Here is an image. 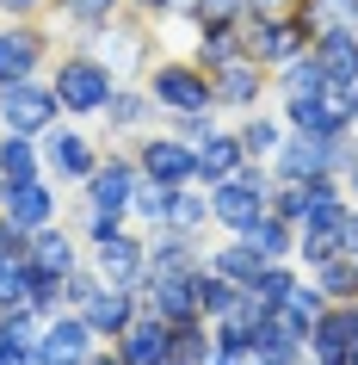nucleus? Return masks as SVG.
Masks as SVG:
<instances>
[{
  "mask_svg": "<svg viewBox=\"0 0 358 365\" xmlns=\"http://www.w3.org/2000/svg\"><path fill=\"white\" fill-rule=\"evenodd\" d=\"M50 87H56V99H62L68 118H99L105 106H112V93H117V75L93 56V50H75V56L56 62Z\"/></svg>",
  "mask_w": 358,
  "mask_h": 365,
  "instance_id": "obj_1",
  "label": "nucleus"
},
{
  "mask_svg": "<svg viewBox=\"0 0 358 365\" xmlns=\"http://www.w3.org/2000/svg\"><path fill=\"white\" fill-rule=\"evenodd\" d=\"M241 38H247V56L260 62L265 75H278L284 62H297L302 50L315 43V31H309V19H302V13H284V6H278V13H260Z\"/></svg>",
  "mask_w": 358,
  "mask_h": 365,
  "instance_id": "obj_2",
  "label": "nucleus"
},
{
  "mask_svg": "<svg viewBox=\"0 0 358 365\" xmlns=\"http://www.w3.org/2000/svg\"><path fill=\"white\" fill-rule=\"evenodd\" d=\"M284 124L302 130V136H346L358 124V93L346 81H327L309 99H284Z\"/></svg>",
  "mask_w": 358,
  "mask_h": 365,
  "instance_id": "obj_3",
  "label": "nucleus"
},
{
  "mask_svg": "<svg viewBox=\"0 0 358 365\" xmlns=\"http://www.w3.org/2000/svg\"><path fill=\"white\" fill-rule=\"evenodd\" d=\"M149 99L161 106L167 118H198V112H216V87H210V68L198 62H161L149 75Z\"/></svg>",
  "mask_w": 358,
  "mask_h": 365,
  "instance_id": "obj_4",
  "label": "nucleus"
},
{
  "mask_svg": "<svg viewBox=\"0 0 358 365\" xmlns=\"http://www.w3.org/2000/svg\"><path fill=\"white\" fill-rule=\"evenodd\" d=\"M62 118V99L50 81H13V87H0V130L13 136H43L50 124Z\"/></svg>",
  "mask_w": 358,
  "mask_h": 365,
  "instance_id": "obj_5",
  "label": "nucleus"
},
{
  "mask_svg": "<svg viewBox=\"0 0 358 365\" xmlns=\"http://www.w3.org/2000/svg\"><path fill=\"white\" fill-rule=\"evenodd\" d=\"M198 272L204 267H191V272H154L142 279V309H154L161 322H204V304H198Z\"/></svg>",
  "mask_w": 358,
  "mask_h": 365,
  "instance_id": "obj_6",
  "label": "nucleus"
},
{
  "mask_svg": "<svg viewBox=\"0 0 358 365\" xmlns=\"http://www.w3.org/2000/svg\"><path fill=\"white\" fill-rule=\"evenodd\" d=\"M38 149H43V173L50 180H68V186H87L99 168V149H93V136L87 130H68V124H50V130L38 136Z\"/></svg>",
  "mask_w": 358,
  "mask_h": 365,
  "instance_id": "obj_7",
  "label": "nucleus"
},
{
  "mask_svg": "<svg viewBox=\"0 0 358 365\" xmlns=\"http://www.w3.org/2000/svg\"><path fill=\"white\" fill-rule=\"evenodd\" d=\"M75 309H80V322L93 328L99 341H117V334L142 316V291H136V285H105V279H99Z\"/></svg>",
  "mask_w": 358,
  "mask_h": 365,
  "instance_id": "obj_8",
  "label": "nucleus"
},
{
  "mask_svg": "<svg viewBox=\"0 0 358 365\" xmlns=\"http://www.w3.org/2000/svg\"><path fill=\"white\" fill-rule=\"evenodd\" d=\"M87 260L99 267V279H105V285H136V291H142V279H149V242H142V235H130V230H112L105 242H93V248H87Z\"/></svg>",
  "mask_w": 358,
  "mask_h": 365,
  "instance_id": "obj_9",
  "label": "nucleus"
},
{
  "mask_svg": "<svg viewBox=\"0 0 358 365\" xmlns=\"http://www.w3.org/2000/svg\"><path fill=\"white\" fill-rule=\"evenodd\" d=\"M136 155H99L93 180H87V211H105V217H130V198H136Z\"/></svg>",
  "mask_w": 358,
  "mask_h": 365,
  "instance_id": "obj_10",
  "label": "nucleus"
},
{
  "mask_svg": "<svg viewBox=\"0 0 358 365\" xmlns=\"http://www.w3.org/2000/svg\"><path fill=\"white\" fill-rule=\"evenodd\" d=\"M136 168L142 180H161V186H198V149L186 136H142Z\"/></svg>",
  "mask_w": 358,
  "mask_h": 365,
  "instance_id": "obj_11",
  "label": "nucleus"
},
{
  "mask_svg": "<svg viewBox=\"0 0 358 365\" xmlns=\"http://www.w3.org/2000/svg\"><path fill=\"white\" fill-rule=\"evenodd\" d=\"M50 56V38H43L38 25H0V87H13V81H31Z\"/></svg>",
  "mask_w": 358,
  "mask_h": 365,
  "instance_id": "obj_12",
  "label": "nucleus"
},
{
  "mask_svg": "<svg viewBox=\"0 0 358 365\" xmlns=\"http://www.w3.org/2000/svg\"><path fill=\"white\" fill-rule=\"evenodd\" d=\"M0 217L19 223V230H43V223H56V186H50V173L19 180V186H0Z\"/></svg>",
  "mask_w": 358,
  "mask_h": 365,
  "instance_id": "obj_13",
  "label": "nucleus"
},
{
  "mask_svg": "<svg viewBox=\"0 0 358 365\" xmlns=\"http://www.w3.org/2000/svg\"><path fill=\"white\" fill-rule=\"evenodd\" d=\"M93 346H99V334L80 322V309H62V316H50V322H43L38 359H43V365H80Z\"/></svg>",
  "mask_w": 358,
  "mask_h": 365,
  "instance_id": "obj_14",
  "label": "nucleus"
},
{
  "mask_svg": "<svg viewBox=\"0 0 358 365\" xmlns=\"http://www.w3.org/2000/svg\"><path fill=\"white\" fill-rule=\"evenodd\" d=\"M112 346H117V359H124V365H167L173 359V322H161L154 309H142Z\"/></svg>",
  "mask_w": 358,
  "mask_h": 365,
  "instance_id": "obj_15",
  "label": "nucleus"
},
{
  "mask_svg": "<svg viewBox=\"0 0 358 365\" xmlns=\"http://www.w3.org/2000/svg\"><path fill=\"white\" fill-rule=\"evenodd\" d=\"M210 87H216V106L253 112V106H260V87H265V68L253 56H235V62H223V68H210Z\"/></svg>",
  "mask_w": 358,
  "mask_h": 365,
  "instance_id": "obj_16",
  "label": "nucleus"
},
{
  "mask_svg": "<svg viewBox=\"0 0 358 365\" xmlns=\"http://www.w3.org/2000/svg\"><path fill=\"white\" fill-rule=\"evenodd\" d=\"M25 260H31V272H43V279H68V272L80 267V242L62 230V223H43V230H31Z\"/></svg>",
  "mask_w": 358,
  "mask_h": 365,
  "instance_id": "obj_17",
  "label": "nucleus"
},
{
  "mask_svg": "<svg viewBox=\"0 0 358 365\" xmlns=\"http://www.w3.org/2000/svg\"><path fill=\"white\" fill-rule=\"evenodd\" d=\"M93 56L105 62V68H112V75H130L136 62L149 56V31H142V25H99L93 31Z\"/></svg>",
  "mask_w": 358,
  "mask_h": 365,
  "instance_id": "obj_18",
  "label": "nucleus"
},
{
  "mask_svg": "<svg viewBox=\"0 0 358 365\" xmlns=\"http://www.w3.org/2000/svg\"><path fill=\"white\" fill-rule=\"evenodd\" d=\"M315 62L327 68V81H346V87H358V31L352 25H327V31H315Z\"/></svg>",
  "mask_w": 358,
  "mask_h": 365,
  "instance_id": "obj_19",
  "label": "nucleus"
},
{
  "mask_svg": "<svg viewBox=\"0 0 358 365\" xmlns=\"http://www.w3.org/2000/svg\"><path fill=\"white\" fill-rule=\"evenodd\" d=\"M191 149H198V186H216V180H228V173L247 161V149H241L235 130H204Z\"/></svg>",
  "mask_w": 358,
  "mask_h": 365,
  "instance_id": "obj_20",
  "label": "nucleus"
},
{
  "mask_svg": "<svg viewBox=\"0 0 358 365\" xmlns=\"http://www.w3.org/2000/svg\"><path fill=\"white\" fill-rule=\"evenodd\" d=\"M204 267L216 272V279H228V285H241V291H247L253 279H260L265 260H260V248H247L241 235H228V242H216V248L204 254Z\"/></svg>",
  "mask_w": 358,
  "mask_h": 365,
  "instance_id": "obj_21",
  "label": "nucleus"
},
{
  "mask_svg": "<svg viewBox=\"0 0 358 365\" xmlns=\"http://www.w3.org/2000/svg\"><path fill=\"white\" fill-rule=\"evenodd\" d=\"M247 56V38L235 19H204V31H198V50H191V62L198 68H223V62Z\"/></svg>",
  "mask_w": 358,
  "mask_h": 365,
  "instance_id": "obj_22",
  "label": "nucleus"
},
{
  "mask_svg": "<svg viewBox=\"0 0 358 365\" xmlns=\"http://www.w3.org/2000/svg\"><path fill=\"white\" fill-rule=\"evenodd\" d=\"M241 242L260 248V260H290V254H297V223H284L278 211H265V217H253L241 230Z\"/></svg>",
  "mask_w": 358,
  "mask_h": 365,
  "instance_id": "obj_23",
  "label": "nucleus"
},
{
  "mask_svg": "<svg viewBox=\"0 0 358 365\" xmlns=\"http://www.w3.org/2000/svg\"><path fill=\"white\" fill-rule=\"evenodd\" d=\"M43 173V149L38 136H13L0 130V186H19V180H38Z\"/></svg>",
  "mask_w": 358,
  "mask_h": 365,
  "instance_id": "obj_24",
  "label": "nucleus"
},
{
  "mask_svg": "<svg viewBox=\"0 0 358 365\" xmlns=\"http://www.w3.org/2000/svg\"><path fill=\"white\" fill-rule=\"evenodd\" d=\"M154 112H161V106H154V99H149V87H117V93H112V106H105V112H99V118H105V124H112V130H149V118Z\"/></svg>",
  "mask_w": 358,
  "mask_h": 365,
  "instance_id": "obj_25",
  "label": "nucleus"
},
{
  "mask_svg": "<svg viewBox=\"0 0 358 365\" xmlns=\"http://www.w3.org/2000/svg\"><path fill=\"white\" fill-rule=\"evenodd\" d=\"M235 136H241L247 161H272V155H278V143H284V136H290V130H284L278 118H265L260 106H253V112H247V124H241V130H235Z\"/></svg>",
  "mask_w": 358,
  "mask_h": 365,
  "instance_id": "obj_26",
  "label": "nucleus"
},
{
  "mask_svg": "<svg viewBox=\"0 0 358 365\" xmlns=\"http://www.w3.org/2000/svg\"><path fill=\"white\" fill-rule=\"evenodd\" d=\"M173 192H179V186H161V180H136V198H130V217L136 223H142V230H161V223H167V211H173Z\"/></svg>",
  "mask_w": 358,
  "mask_h": 365,
  "instance_id": "obj_27",
  "label": "nucleus"
},
{
  "mask_svg": "<svg viewBox=\"0 0 358 365\" xmlns=\"http://www.w3.org/2000/svg\"><path fill=\"white\" fill-rule=\"evenodd\" d=\"M321 87H327V68L315 62V50H302L297 62L278 68V93L284 99H309V93H321Z\"/></svg>",
  "mask_w": 358,
  "mask_h": 365,
  "instance_id": "obj_28",
  "label": "nucleus"
},
{
  "mask_svg": "<svg viewBox=\"0 0 358 365\" xmlns=\"http://www.w3.org/2000/svg\"><path fill=\"white\" fill-rule=\"evenodd\" d=\"M309 279L327 291V304H346V297H358V260H352V254H334V260H321Z\"/></svg>",
  "mask_w": 358,
  "mask_h": 365,
  "instance_id": "obj_29",
  "label": "nucleus"
},
{
  "mask_svg": "<svg viewBox=\"0 0 358 365\" xmlns=\"http://www.w3.org/2000/svg\"><path fill=\"white\" fill-rule=\"evenodd\" d=\"M204 223H210V192H198V186H179V192H173V211H167V223H161V230L198 235Z\"/></svg>",
  "mask_w": 358,
  "mask_h": 365,
  "instance_id": "obj_30",
  "label": "nucleus"
},
{
  "mask_svg": "<svg viewBox=\"0 0 358 365\" xmlns=\"http://www.w3.org/2000/svg\"><path fill=\"white\" fill-rule=\"evenodd\" d=\"M31 279H38V272H31L25 254H6V248H0V309L25 304V297H31Z\"/></svg>",
  "mask_w": 358,
  "mask_h": 365,
  "instance_id": "obj_31",
  "label": "nucleus"
},
{
  "mask_svg": "<svg viewBox=\"0 0 358 365\" xmlns=\"http://www.w3.org/2000/svg\"><path fill=\"white\" fill-rule=\"evenodd\" d=\"M56 6H62V13H68L75 25H87V31H99V25L112 19V13L124 6V0H56Z\"/></svg>",
  "mask_w": 358,
  "mask_h": 365,
  "instance_id": "obj_32",
  "label": "nucleus"
},
{
  "mask_svg": "<svg viewBox=\"0 0 358 365\" xmlns=\"http://www.w3.org/2000/svg\"><path fill=\"white\" fill-rule=\"evenodd\" d=\"M0 365H43V359H38L31 341H6V334H0Z\"/></svg>",
  "mask_w": 358,
  "mask_h": 365,
  "instance_id": "obj_33",
  "label": "nucleus"
},
{
  "mask_svg": "<svg viewBox=\"0 0 358 365\" xmlns=\"http://www.w3.org/2000/svg\"><path fill=\"white\" fill-rule=\"evenodd\" d=\"M247 0H198V19H241Z\"/></svg>",
  "mask_w": 358,
  "mask_h": 365,
  "instance_id": "obj_34",
  "label": "nucleus"
},
{
  "mask_svg": "<svg viewBox=\"0 0 358 365\" xmlns=\"http://www.w3.org/2000/svg\"><path fill=\"white\" fill-rule=\"evenodd\" d=\"M43 6H56V0H0V13H13V19H38Z\"/></svg>",
  "mask_w": 358,
  "mask_h": 365,
  "instance_id": "obj_35",
  "label": "nucleus"
},
{
  "mask_svg": "<svg viewBox=\"0 0 358 365\" xmlns=\"http://www.w3.org/2000/svg\"><path fill=\"white\" fill-rule=\"evenodd\" d=\"M87 365H124V359H117V346H112V353H99V346H93V353H87Z\"/></svg>",
  "mask_w": 358,
  "mask_h": 365,
  "instance_id": "obj_36",
  "label": "nucleus"
},
{
  "mask_svg": "<svg viewBox=\"0 0 358 365\" xmlns=\"http://www.w3.org/2000/svg\"><path fill=\"white\" fill-rule=\"evenodd\" d=\"M130 6H142V13H167V0H130Z\"/></svg>",
  "mask_w": 358,
  "mask_h": 365,
  "instance_id": "obj_37",
  "label": "nucleus"
},
{
  "mask_svg": "<svg viewBox=\"0 0 358 365\" xmlns=\"http://www.w3.org/2000/svg\"><path fill=\"white\" fill-rule=\"evenodd\" d=\"M167 13H198V0H167Z\"/></svg>",
  "mask_w": 358,
  "mask_h": 365,
  "instance_id": "obj_38",
  "label": "nucleus"
},
{
  "mask_svg": "<svg viewBox=\"0 0 358 365\" xmlns=\"http://www.w3.org/2000/svg\"><path fill=\"white\" fill-rule=\"evenodd\" d=\"M352 365H358V346H352Z\"/></svg>",
  "mask_w": 358,
  "mask_h": 365,
  "instance_id": "obj_39",
  "label": "nucleus"
},
{
  "mask_svg": "<svg viewBox=\"0 0 358 365\" xmlns=\"http://www.w3.org/2000/svg\"><path fill=\"white\" fill-rule=\"evenodd\" d=\"M290 6H302V0H290Z\"/></svg>",
  "mask_w": 358,
  "mask_h": 365,
  "instance_id": "obj_40",
  "label": "nucleus"
},
{
  "mask_svg": "<svg viewBox=\"0 0 358 365\" xmlns=\"http://www.w3.org/2000/svg\"><path fill=\"white\" fill-rule=\"evenodd\" d=\"M352 93H358V87H352ZM352 130H358V124H352Z\"/></svg>",
  "mask_w": 358,
  "mask_h": 365,
  "instance_id": "obj_41",
  "label": "nucleus"
}]
</instances>
